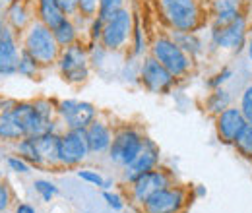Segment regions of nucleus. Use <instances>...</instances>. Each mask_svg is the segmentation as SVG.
I'll return each mask as SVG.
<instances>
[{"instance_id":"obj_3","label":"nucleus","mask_w":252,"mask_h":213,"mask_svg":"<svg viewBox=\"0 0 252 213\" xmlns=\"http://www.w3.org/2000/svg\"><path fill=\"white\" fill-rule=\"evenodd\" d=\"M161 14L175 31H196L202 28V10L198 0H159Z\"/></svg>"},{"instance_id":"obj_13","label":"nucleus","mask_w":252,"mask_h":213,"mask_svg":"<svg viewBox=\"0 0 252 213\" xmlns=\"http://www.w3.org/2000/svg\"><path fill=\"white\" fill-rule=\"evenodd\" d=\"M171 186V177L163 169H154L142 177H138L134 183H130V198L136 206H144L156 192Z\"/></svg>"},{"instance_id":"obj_36","label":"nucleus","mask_w":252,"mask_h":213,"mask_svg":"<svg viewBox=\"0 0 252 213\" xmlns=\"http://www.w3.org/2000/svg\"><path fill=\"white\" fill-rule=\"evenodd\" d=\"M99 12V0H80L78 4V14L84 16L86 20H94Z\"/></svg>"},{"instance_id":"obj_16","label":"nucleus","mask_w":252,"mask_h":213,"mask_svg":"<svg viewBox=\"0 0 252 213\" xmlns=\"http://www.w3.org/2000/svg\"><path fill=\"white\" fill-rule=\"evenodd\" d=\"M20 51L14 39V33L10 28L4 30L2 41H0V76H14L18 74V64H20Z\"/></svg>"},{"instance_id":"obj_31","label":"nucleus","mask_w":252,"mask_h":213,"mask_svg":"<svg viewBox=\"0 0 252 213\" xmlns=\"http://www.w3.org/2000/svg\"><path fill=\"white\" fill-rule=\"evenodd\" d=\"M76 175H78V179H82L84 183L92 184V186H97V188H101V190H103L105 177H103L101 173H97V171H94V169H80Z\"/></svg>"},{"instance_id":"obj_47","label":"nucleus","mask_w":252,"mask_h":213,"mask_svg":"<svg viewBox=\"0 0 252 213\" xmlns=\"http://www.w3.org/2000/svg\"><path fill=\"white\" fill-rule=\"evenodd\" d=\"M123 213H128V212H123Z\"/></svg>"},{"instance_id":"obj_27","label":"nucleus","mask_w":252,"mask_h":213,"mask_svg":"<svg viewBox=\"0 0 252 213\" xmlns=\"http://www.w3.org/2000/svg\"><path fill=\"white\" fill-rule=\"evenodd\" d=\"M41 68H43V66L35 61L26 49H22V51H20V64H18V74H20V76H24V78H30V80H32V78H35V76L39 74V70H41Z\"/></svg>"},{"instance_id":"obj_19","label":"nucleus","mask_w":252,"mask_h":213,"mask_svg":"<svg viewBox=\"0 0 252 213\" xmlns=\"http://www.w3.org/2000/svg\"><path fill=\"white\" fill-rule=\"evenodd\" d=\"M37 16H39V22L51 30L59 28L68 18L57 0H37Z\"/></svg>"},{"instance_id":"obj_41","label":"nucleus","mask_w":252,"mask_h":213,"mask_svg":"<svg viewBox=\"0 0 252 213\" xmlns=\"http://www.w3.org/2000/svg\"><path fill=\"white\" fill-rule=\"evenodd\" d=\"M14 213H37V212H35V208H33L32 204H26L24 202V204H18L16 206V212Z\"/></svg>"},{"instance_id":"obj_35","label":"nucleus","mask_w":252,"mask_h":213,"mask_svg":"<svg viewBox=\"0 0 252 213\" xmlns=\"http://www.w3.org/2000/svg\"><path fill=\"white\" fill-rule=\"evenodd\" d=\"M132 39H134L132 55H134V57H140V55L146 51V37H144V30L140 28L138 22H136V26H134V30H132Z\"/></svg>"},{"instance_id":"obj_6","label":"nucleus","mask_w":252,"mask_h":213,"mask_svg":"<svg viewBox=\"0 0 252 213\" xmlns=\"http://www.w3.org/2000/svg\"><path fill=\"white\" fill-rule=\"evenodd\" d=\"M144 140L146 138L132 126H125V128L117 130L113 134V142L109 148V159L115 165L125 169L126 165H130L136 159V155L142 152Z\"/></svg>"},{"instance_id":"obj_15","label":"nucleus","mask_w":252,"mask_h":213,"mask_svg":"<svg viewBox=\"0 0 252 213\" xmlns=\"http://www.w3.org/2000/svg\"><path fill=\"white\" fill-rule=\"evenodd\" d=\"M247 124L249 122L243 117V113H241L239 107L225 109L223 113H220L216 117V134H218V140H220L221 144H225V146H233Z\"/></svg>"},{"instance_id":"obj_23","label":"nucleus","mask_w":252,"mask_h":213,"mask_svg":"<svg viewBox=\"0 0 252 213\" xmlns=\"http://www.w3.org/2000/svg\"><path fill=\"white\" fill-rule=\"evenodd\" d=\"M16 150H18V155H20L22 159H26L30 165L39 167V169L45 167V165H43V159H41V155H39V150H37L35 138H32V136L22 138L20 142H16Z\"/></svg>"},{"instance_id":"obj_30","label":"nucleus","mask_w":252,"mask_h":213,"mask_svg":"<svg viewBox=\"0 0 252 213\" xmlns=\"http://www.w3.org/2000/svg\"><path fill=\"white\" fill-rule=\"evenodd\" d=\"M123 2H125V0H99L97 18H101L103 22H107L113 14H117V12L123 8Z\"/></svg>"},{"instance_id":"obj_44","label":"nucleus","mask_w":252,"mask_h":213,"mask_svg":"<svg viewBox=\"0 0 252 213\" xmlns=\"http://www.w3.org/2000/svg\"><path fill=\"white\" fill-rule=\"evenodd\" d=\"M4 30H6V26L0 22V41H2V35H4Z\"/></svg>"},{"instance_id":"obj_9","label":"nucleus","mask_w":252,"mask_h":213,"mask_svg":"<svg viewBox=\"0 0 252 213\" xmlns=\"http://www.w3.org/2000/svg\"><path fill=\"white\" fill-rule=\"evenodd\" d=\"M140 84L150 93L167 95L177 84V78L152 55L140 62Z\"/></svg>"},{"instance_id":"obj_45","label":"nucleus","mask_w":252,"mask_h":213,"mask_svg":"<svg viewBox=\"0 0 252 213\" xmlns=\"http://www.w3.org/2000/svg\"><path fill=\"white\" fill-rule=\"evenodd\" d=\"M6 2H10V4H12V2H16V0H6Z\"/></svg>"},{"instance_id":"obj_7","label":"nucleus","mask_w":252,"mask_h":213,"mask_svg":"<svg viewBox=\"0 0 252 213\" xmlns=\"http://www.w3.org/2000/svg\"><path fill=\"white\" fill-rule=\"evenodd\" d=\"M212 45L218 49L241 53L247 45V18L241 14L229 24H212L210 30Z\"/></svg>"},{"instance_id":"obj_46","label":"nucleus","mask_w":252,"mask_h":213,"mask_svg":"<svg viewBox=\"0 0 252 213\" xmlns=\"http://www.w3.org/2000/svg\"><path fill=\"white\" fill-rule=\"evenodd\" d=\"M179 213H190V212H185V210H183V212H179Z\"/></svg>"},{"instance_id":"obj_1","label":"nucleus","mask_w":252,"mask_h":213,"mask_svg":"<svg viewBox=\"0 0 252 213\" xmlns=\"http://www.w3.org/2000/svg\"><path fill=\"white\" fill-rule=\"evenodd\" d=\"M14 119L20 122L26 136H43L57 132V105L51 99H35V101H16L12 109Z\"/></svg>"},{"instance_id":"obj_29","label":"nucleus","mask_w":252,"mask_h":213,"mask_svg":"<svg viewBox=\"0 0 252 213\" xmlns=\"http://www.w3.org/2000/svg\"><path fill=\"white\" fill-rule=\"evenodd\" d=\"M33 188H35V192L43 198V202H51L55 196H59L57 184H53L51 181H45V179H37V181L33 183Z\"/></svg>"},{"instance_id":"obj_38","label":"nucleus","mask_w":252,"mask_h":213,"mask_svg":"<svg viewBox=\"0 0 252 213\" xmlns=\"http://www.w3.org/2000/svg\"><path fill=\"white\" fill-rule=\"evenodd\" d=\"M59 2V6L64 10V14L70 18V16H74L76 12H78V4H80V0H57Z\"/></svg>"},{"instance_id":"obj_11","label":"nucleus","mask_w":252,"mask_h":213,"mask_svg":"<svg viewBox=\"0 0 252 213\" xmlns=\"http://www.w3.org/2000/svg\"><path fill=\"white\" fill-rule=\"evenodd\" d=\"M57 115L64 122L66 130H86L97 119V109L90 101L64 99L57 105Z\"/></svg>"},{"instance_id":"obj_40","label":"nucleus","mask_w":252,"mask_h":213,"mask_svg":"<svg viewBox=\"0 0 252 213\" xmlns=\"http://www.w3.org/2000/svg\"><path fill=\"white\" fill-rule=\"evenodd\" d=\"M16 101L14 99H6V97H0V113H10L14 109Z\"/></svg>"},{"instance_id":"obj_17","label":"nucleus","mask_w":252,"mask_h":213,"mask_svg":"<svg viewBox=\"0 0 252 213\" xmlns=\"http://www.w3.org/2000/svg\"><path fill=\"white\" fill-rule=\"evenodd\" d=\"M113 130L111 126L105 121H99L95 119L88 128H86V138H88V144H90V152L92 153H105L109 152L111 148V142H113Z\"/></svg>"},{"instance_id":"obj_10","label":"nucleus","mask_w":252,"mask_h":213,"mask_svg":"<svg viewBox=\"0 0 252 213\" xmlns=\"http://www.w3.org/2000/svg\"><path fill=\"white\" fill-rule=\"evenodd\" d=\"M90 144L86 130H66L61 134L59 144V165L61 167H78L90 155Z\"/></svg>"},{"instance_id":"obj_25","label":"nucleus","mask_w":252,"mask_h":213,"mask_svg":"<svg viewBox=\"0 0 252 213\" xmlns=\"http://www.w3.org/2000/svg\"><path fill=\"white\" fill-rule=\"evenodd\" d=\"M8 22L14 30H24L30 22V12L26 8L24 2H12L10 4V10H8Z\"/></svg>"},{"instance_id":"obj_12","label":"nucleus","mask_w":252,"mask_h":213,"mask_svg":"<svg viewBox=\"0 0 252 213\" xmlns=\"http://www.w3.org/2000/svg\"><path fill=\"white\" fill-rule=\"evenodd\" d=\"M187 206V190L181 186H167L156 192L144 206V213H179Z\"/></svg>"},{"instance_id":"obj_37","label":"nucleus","mask_w":252,"mask_h":213,"mask_svg":"<svg viewBox=\"0 0 252 213\" xmlns=\"http://www.w3.org/2000/svg\"><path fill=\"white\" fill-rule=\"evenodd\" d=\"M103 200L107 202V206H109L113 212H123V210H125V202H123V198H121L117 192L103 190Z\"/></svg>"},{"instance_id":"obj_42","label":"nucleus","mask_w":252,"mask_h":213,"mask_svg":"<svg viewBox=\"0 0 252 213\" xmlns=\"http://www.w3.org/2000/svg\"><path fill=\"white\" fill-rule=\"evenodd\" d=\"M194 188H196V196H200V198H202V196H206V188H204L202 184H196Z\"/></svg>"},{"instance_id":"obj_5","label":"nucleus","mask_w":252,"mask_h":213,"mask_svg":"<svg viewBox=\"0 0 252 213\" xmlns=\"http://www.w3.org/2000/svg\"><path fill=\"white\" fill-rule=\"evenodd\" d=\"M59 70L68 84H84L90 78V51L82 43L64 47L59 57Z\"/></svg>"},{"instance_id":"obj_32","label":"nucleus","mask_w":252,"mask_h":213,"mask_svg":"<svg viewBox=\"0 0 252 213\" xmlns=\"http://www.w3.org/2000/svg\"><path fill=\"white\" fill-rule=\"evenodd\" d=\"M231 78H233V70H231L229 66H223L218 74H214V76L206 82V86H208L210 90H218V88H221L223 84H227Z\"/></svg>"},{"instance_id":"obj_8","label":"nucleus","mask_w":252,"mask_h":213,"mask_svg":"<svg viewBox=\"0 0 252 213\" xmlns=\"http://www.w3.org/2000/svg\"><path fill=\"white\" fill-rule=\"evenodd\" d=\"M132 30H134V24H132V14L121 8L117 14H113L105 26H103V35H101V45L109 51V53H115V51H121L125 49L126 43L130 41L132 37Z\"/></svg>"},{"instance_id":"obj_2","label":"nucleus","mask_w":252,"mask_h":213,"mask_svg":"<svg viewBox=\"0 0 252 213\" xmlns=\"http://www.w3.org/2000/svg\"><path fill=\"white\" fill-rule=\"evenodd\" d=\"M24 49L43 68L55 64L61 57V51H63L61 45L55 39L53 30L47 28L45 24H41V22H33L30 26V30L24 37Z\"/></svg>"},{"instance_id":"obj_18","label":"nucleus","mask_w":252,"mask_h":213,"mask_svg":"<svg viewBox=\"0 0 252 213\" xmlns=\"http://www.w3.org/2000/svg\"><path fill=\"white\" fill-rule=\"evenodd\" d=\"M39 155L43 159L45 167H55L59 165V144H61V134L51 132V134H43L35 138Z\"/></svg>"},{"instance_id":"obj_33","label":"nucleus","mask_w":252,"mask_h":213,"mask_svg":"<svg viewBox=\"0 0 252 213\" xmlns=\"http://www.w3.org/2000/svg\"><path fill=\"white\" fill-rule=\"evenodd\" d=\"M243 117L247 119V122H252V84H249L243 93H241V105H239Z\"/></svg>"},{"instance_id":"obj_34","label":"nucleus","mask_w":252,"mask_h":213,"mask_svg":"<svg viewBox=\"0 0 252 213\" xmlns=\"http://www.w3.org/2000/svg\"><path fill=\"white\" fill-rule=\"evenodd\" d=\"M6 163H8L10 171H14V173H18V175H30V173H32V165H30L26 159H22L20 155H10V157L6 159Z\"/></svg>"},{"instance_id":"obj_26","label":"nucleus","mask_w":252,"mask_h":213,"mask_svg":"<svg viewBox=\"0 0 252 213\" xmlns=\"http://www.w3.org/2000/svg\"><path fill=\"white\" fill-rule=\"evenodd\" d=\"M233 148L239 152L241 157H245L247 161H252V122H249L243 128V132L239 134V138L233 144Z\"/></svg>"},{"instance_id":"obj_21","label":"nucleus","mask_w":252,"mask_h":213,"mask_svg":"<svg viewBox=\"0 0 252 213\" xmlns=\"http://www.w3.org/2000/svg\"><path fill=\"white\" fill-rule=\"evenodd\" d=\"M22 138H26V132L20 126V122L14 119L12 111L0 113V140L2 142H20Z\"/></svg>"},{"instance_id":"obj_22","label":"nucleus","mask_w":252,"mask_h":213,"mask_svg":"<svg viewBox=\"0 0 252 213\" xmlns=\"http://www.w3.org/2000/svg\"><path fill=\"white\" fill-rule=\"evenodd\" d=\"M229 107H231V93L227 91V90H223V88L212 90V93L204 101V109L210 115H214V117H218L220 113H223Z\"/></svg>"},{"instance_id":"obj_14","label":"nucleus","mask_w":252,"mask_h":213,"mask_svg":"<svg viewBox=\"0 0 252 213\" xmlns=\"http://www.w3.org/2000/svg\"><path fill=\"white\" fill-rule=\"evenodd\" d=\"M159 153L161 152H159L158 144H156L154 140L146 138V140H144V148H142V152L136 155V159H134L130 165H126L125 167L123 179L130 184V183H134L138 177H142V175H146V173L158 169Z\"/></svg>"},{"instance_id":"obj_24","label":"nucleus","mask_w":252,"mask_h":213,"mask_svg":"<svg viewBox=\"0 0 252 213\" xmlns=\"http://www.w3.org/2000/svg\"><path fill=\"white\" fill-rule=\"evenodd\" d=\"M53 33H55V39H57V43L61 45V49L70 47V45H74V43L78 41V28L74 26V22H72L70 18H66L59 28H55Z\"/></svg>"},{"instance_id":"obj_39","label":"nucleus","mask_w":252,"mask_h":213,"mask_svg":"<svg viewBox=\"0 0 252 213\" xmlns=\"http://www.w3.org/2000/svg\"><path fill=\"white\" fill-rule=\"evenodd\" d=\"M12 202V196H10V188L4 183H0V213L4 212Z\"/></svg>"},{"instance_id":"obj_43","label":"nucleus","mask_w":252,"mask_h":213,"mask_svg":"<svg viewBox=\"0 0 252 213\" xmlns=\"http://www.w3.org/2000/svg\"><path fill=\"white\" fill-rule=\"evenodd\" d=\"M247 53H249V59L252 62V35L249 37V41H247Z\"/></svg>"},{"instance_id":"obj_28","label":"nucleus","mask_w":252,"mask_h":213,"mask_svg":"<svg viewBox=\"0 0 252 213\" xmlns=\"http://www.w3.org/2000/svg\"><path fill=\"white\" fill-rule=\"evenodd\" d=\"M214 16L218 14H239L243 8V0H212Z\"/></svg>"},{"instance_id":"obj_4","label":"nucleus","mask_w":252,"mask_h":213,"mask_svg":"<svg viewBox=\"0 0 252 213\" xmlns=\"http://www.w3.org/2000/svg\"><path fill=\"white\" fill-rule=\"evenodd\" d=\"M152 57L161 62L177 80L185 78L192 70V59L175 43L173 37H158L152 43Z\"/></svg>"},{"instance_id":"obj_20","label":"nucleus","mask_w":252,"mask_h":213,"mask_svg":"<svg viewBox=\"0 0 252 213\" xmlns=\"http://www.w3.org/2000/svg\"><path fill=\"white\" fill-rule=\"evenodd\" d=\"M171 37L175 39V43L189 55L190 59H196V57L204 55V43L196 35V31H173Z\"/></svg>"}]
</instances>
